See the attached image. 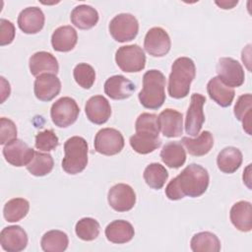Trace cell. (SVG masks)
<instances>
[{
    "mask_svg": "<svg viewBox=\"0 0 252 252\" xmlns=\"http://www.w3.org/2000/svg\"><path fill=\"white\" fill-rule=\"evenodd\" d=\"M209 182L207 169L197 163H191L168 182L165 187V195L172 201L180 200L185 196L200 197L207 191Z\"/></svg>",
    "mask_w": 252,
    "mask_h": 252,
    "instance_id": "6da1fadb",
    "label": "cell"
},
{
    "mask_svg": "<svg viewBox=\"0 0 252 252\" xmlns=\"http://www.w3.org/2000/svg\"><path fill=\"white\" fill-rule=\"evenodd\" d=\"M196 75L194 61L189 57L177 58L171 66L168 77V94L173 98H183L187 96L190 86Z\"/></svg>",
    "mask_w": 252,
    "mask_h": 252,
    "instance_id": "7a4b0ae2",
    "label": "cell"
},
{
    "mask_svg": "<svg viewBox=\"0 0 252 252\" xmlns=\"http://www.w3.org/2000/svg\"><path fill=\"white\" fill-rule=\"evenodd\" d=\"M165 77L156 69L147 71L143 76V89L138 97L141 104L148 109L159 108L165 100Z\"/></svg>",
    "mask_w": 252,
    "mask_h": 252,
    "instance_id": "3957f363",
    "label": "cell"
},
{
    "mask_svg": "<svg viewBox=\"0 0 252 252\" xmlns=\"http://www.w3.org/2000/svg\"><path fill=\"white\" fill-rule=\"evenodd\" d=\"M65 156L62 159V168L68 174L82 172L88 164V143L80 136L69 138L64 144Z\"/></svg>",
    "mask_w": 252,
    "mask_h": 252,
    "instance_id": "277c9868",
    "label": "cell"
},
{
    "mask_svg": "<svg viewBox=\"0 0 252 252\" xmlns=\"http://www.w3.org/2000/svg\"><path fill=\"white\" fill-rule=\"evenodd\" d=\"M115 62L123 72H140L145 68L146 55L142 47L138 44L124 45L117 49Z\"/></svg>",
    "mask_w": 252,
    "mask_h": 252,
    "instance_id": "5b68a950",
    "label": "cell"
},
{
    "mask_svg": "<svg viewBox=\"0 0 252 252\" xmlns=\"http://www.w3.org/2000/svg\"><path fill=\"white\" fill-rule=\"evenodd\" d=\"M80 108L76 100L69 96L57 99L51 106L50 116L52 122L60 128H66L76 122Z\"/></svg>",
    "mask_w": 252,
    "mask_h": 252,
    "instance_id": "8992f818",
    "label": "cell"
},
{
    "mask_svg": "<svg viewBox=\"0 0 252 252\" xmlns=\"http://www.w3.org/2000/svg\"><path fill=\"white\" fill-rule=\"evenodd\" d=\"M109 33L118 42H126L134 39L139 32L138 20L128 13L116 15L109 23Z\"/></svg>",
    "mask_w": 252,
    "mask_h": 252,
    "instance_id": "52a82bcc",
    "label": "cell"
},
{
    "mask_svg": "<svg viewBox=\"0 0 252 252\" xmlns=\"http://www.w3.org/2000/svg\"><path fill=\"white\" fill-rule=\"evenodd\" d=\"M94 150L104 156L119 154L124 147L122 134L114 128H102L94 137Z\"/></svg>",
    "mask_w": 252,
    "mask_h": 252,
    "instance_id": "ba28073f",
    "label": "cell"
},
{
    "mask_svg": "<svg viewBox=\"0 0 252 252\" xmlns=\"http://www.w3.org/2000/svg\"><path fill=\"white\" fill-rule=\"evenodd\" d=\"M220 80L230 88L240 87L244 83L245 75L241 64L231 57H221L217 64Z\"/></svg>",
    "mask_w": 252,
    "mask_h": 252,
    "instance_id": "9c48e42d",
    "label": "cell"
},
{
    "mask_svg": "<svg viewBox=\"0 0 252 252\" xmlns=\"http://www.w3.org/2000/svg\"><path fill=\"white\" fill-rule=\"evenodd\" d=\"M206 97L201 94H193L185 118V132L190 136H197L205 122L203 106Z\"/></svg>",
    "mask_w": 252,
    "mask_h": 252,
    "instance_id": "30bf717a",
    "label": "cell"
},
{
    "mask_svg": "<svg viewBox=\"0 0 252 252\" xmlns=\"http://www.w3.org/2000/svg\"><path fill=\"white\" fill-rule=\"evenodd\" d=\"M107 201L114 211L127 212L130 211L136 203V193L130 185L118 183L109 189Z\"/></svg>",
    "mask_w": 252,
    "mask_h": 252,
    "instance_id": "8fae6325",
    "label": "cell"
},
{
    "mask_svg": "<svg viewBox=\"0 0 252 252\" xmlns=\"http://www.w3.org/2000/svg\"><path fill=\"white\" fill-rule=\"evenodd\" d=\"M170 46V37L162 28H152L146 33L144 47L150 55L154 57H162L169 52Z\"/></svg>",
    "mask_w": 252,
    "mask_h": 252,
    "instance_id": "7c38bea8",
    "label": "cell"
},
{
    "mask_svg": "<svg viewBox=\"0 0 252 252\" xmlns=\"http://www.w3.org/2000/svg\"><path fill=\"white\" fill-rule=\"evenodd\" d=\"M34 151L20 139H14L3 148L5 159L14 166L28 165L33 157Z\"/></svg>",
    "mask_w": 252,
    "mask_h": 252,
    "instance_id": "4fadbf2b",
    "label": "cell"
},
{
    "mask_svg": "<svg viewBox=\"0 0 252 252\" xmlns=\"http://www.w3.org/2000/svg\"><path fill=\"white\" fill-rule=\"evenodd\" d=\"M158 125L164 137H179L183 132V115L175 109L165 108L158 116Z\"/></svg>",
    "mask_w": 252,
    "mask_h": 252,
    "instance_id": "5bb4252c",
    "label": "cell"
},
{
    "mask_svg": "<svg viewBox=\"0 0 252 252\" xmlns=\"http://www.w3.org/2000/svg\"><path fill=\"white\" fill-rule=\"evenodd\" d=\"M33 91L37 99L50 101L59 94L61 82L54 74H41L34 81Z\"/></svg>",
    "mask_w": 252,
    "mask_h": 252,
    "instance_id": "9a60e30c",
    "label": "cell"
},
{
    "mask_svg": "<svg viewBox=\"0 0 252 252\" xmlns=\"http://www.w3.org/2000/svg\"><path fill=\"white\" fill-rule=\"evenodd\" d=\"M0 244L8 252L23 251L28 244L27 232L20 225L4 227L0 233Z\"/></svg>",
    "mask_w": 252,
    "mask_h": 252,
    "instance_id": "2e32d148",
    "label": "cell"
},
{
    "mask_svg": "<svg viewBox=\"0 0 252 252\" xmlns=\"http://www.w3.org/2000/svg\"><path fill=\"white\" fill-rule=\"evenodd\" d=\"M44 21V14L40 8L28 7L19 14L18 26L23 32L34 34L42 30Z\"/></svg>",
    "mask_w": 252,
    "mask_h": 252,
    "instance_id": "e0dca14e",
    "label": "cell"
},
{
    "mask_svg": "<svg viewBox=\"0 0 252 252\" xmlns=\"http://www.w3.org/2000/svg\"><path fill=\"white\" fill-rule=\"evenodd\" d=\"M136 90L132 81L122 75H115L108 78L104 83V93L112 99L120 100L130 97Z\"/></svg>",
    "mask_w": 252,
    "mask_h": 252,
    "instance_id": "ac0fdd59",
    "label": "cell"
},
{
    "mask_svg": "<svg viewBox=\"0 0 252 252\" xmlns=\"http://www.w3.org/2000/svg\"><path fill=\"white\" fill-rule=\"evenodd\" d=\"M85 111L88 119L97 125L105 123L111 115L109 101L103 95H94L86 103Z\"/></svg>",
    "mask_w": 252,
    "mask_h": 252,
    "instance_id": "d6986e66",
    "label": "cell"
},
{
    "mask_svg": "<svg viewBox=\"0 0 252 252\" xmlns=\"http://www.w3.org/2000/svg\"><path fill=\"white\" fill-rule=\"evenodd\" d=\"M29 67L31 74L38 77L41 74H54L59 71L58 61L54 55L46 51H38L30 57Z\"/></svg>",
    "mask_w": 252,
    "mask_h": 252,
    "instance_id": "ffe728a7",
    "label": "cell"
},
{
    "mask_svg": "<svg viewBox=\"0 0 252 252\" xmlns=\"http://www.w3.org/2000/svg\"><path fill=\"white\" fill-rule=\"evenodd\" d=\"M232 224L240 231L248 232L252 229V207L247 201L235 203L229 213Z\"/></svg>",
    "mask_w": 252,
    "mask_h": 252,
    "instance_id": "44dd1931",
    "label": "cell"
},
{
    "mask_svg": "<svg viewBox=\"0 0 252 252\" xmlns=\"http://www.w3.org/2000/svg\"><path fill=\"white\" fill-rule=\"evenodd\" d=\"M78 41L76 30L71 26H62L57 28L51 35V44L55 51H71Z\"/></svg>",
    "mask_w": 252,
    "mask_h": 252,
    "instance_id": "7402d4cb",
    "label": "cell"
},
{
    "mask_svg": "<svg viewBox=\"0 0 252 252\" xmlns=\"http://www.w3.org/2000/svg\"><path fill=\"white\" fill-rule=\"evenodd\" d=\"M105 236L108 241L116 244H122L132 240L135 234L133 225L124 220L111 221L105 227Z\"/></svg>",
    "mask_w": 252,
    "mask_h": 252,
    "instance_id": "603a6c76",
    "label": "cell"
},
{
    "mask_svg": "<svg viewBox=\"0 0 252 252\" xmlns=\"http://www.w3.org/2000/svg\"><path fill=\"white\" fill-rule=\"evenodd\" d=\"M207 92L209 96L221 107L229 106L235 95L234 90L223 84L219 77H214L209 81Z\"/></svg>",
    "mask_w": 252,
    "mask_h": 252,
    "instance_id": "cb8c5ba5",
    "label": "cell"
},
{
    "mask_svg": "<svg viewBox=\"0 0 252 252\" xmlns=\"http://www.w3.org/2000/svg\"><path fill=\"white\" fill-rule=\"evenodd\" d=\"M97 11L90 5L82 4L76 6L70 15L72 24L80 30H90L98 22Z\"/></svg>",
    "mask_w": 252,
    "mask_h": 252,
    "instance_id": "d4e9b609",
    "label": "cell"
},
{
    "mask_svg": "<svg viewBox=\"0 0 252 252\" xmlns=\"http://www.w3.org/2000/svg\"><path fill=\"white\" fill-rule=\"evenodd\" d=\"M158 135L159 134L151 132H136L133 136L130 137V146L138 154H150L161 145V140L159 139Z\"/></svg>",
    "mask_w": 252,
    "mask_h": 252,
    "instance_id": "484cf974",
    "label": "cell"
},
{
    "mask_svg": "<svg viewBox=\"0 0 252 252\" xmlns=\"http://www.w3.org/2000/svg\"><path fill=\"white\" fill-rule=\"evenodd\" d=\"M181 143L190 155L195 157H202L207 155L213 148L214 138L210 131H203L195 139L183 137L181 139Z\"/></svg>",
    "mask_w": 252,
    "mask_h": 252,
    "instance_id": "4316f807",
    "label": "cell"
},
{
    "mask_svg": "<svg viewBox=\"0 0 252 252\" xmlns=\"http://www.w3.org/2000/svg\"><path fill=\"white\" fill-rule=\"evenodd\" d=\"M242 153L235 147L222 149L217 158V164L220 171L224 173L235 172L242 163Z\"/></svg>",
    "mask_w": 252,
    "mask_h": 252,
    "instance_id": "83f0119b",
    "label": "cell"
},
{
    "mask_svg": "<svg viewBox=\"0 0 252 252\" xmlns=\"http://www.w3.org/2000/svg\"><path fill=\"white\" fill-rule=\"evenodd\" d=\"M162 162L171 168H178L186 161V153L181 143L168 142L160 152Z\"/></svg>",
    "mask_w": 252,
    "mask_h": 252,
    "instance_id": "f1b7e54d",
    "label": "cell"
},
{
    "mask_svg": "<svg viewBox=\"0 0 252 252\" xmlns=\"http://www.w3.org/2000/svg\"><path fill=\"white\" fill-rule=\"evenodd\" d=\"M190 246L194 252H219L220 250V241L215 233L202 231L193 235Z\"/></svg>",
    "mask_w": 252,
    "mask_h": 252,
    "instance_id": "f546056e",
    "label": "cell"
},
{
    "mask_svg": "<svg viewBox=\"0 0 252 252\" xmlns=\"http://www.w3.org/2000/svg\"><path fill=\"white\" fill-rule=\"evenodd\" d=\"M68 244V235L57 229L45 232L40 240V246L45 252H63L67 249Z\"/></svg>",
    "mask_w": 252,
    "mask_h": 252,
    "instance_id": "4dcf8cb0",
    "label": "cell"
},
{
    "mask_svg": "<svg viewBox=\"0 0 252 252\" xmlns=\"http://www.w3.org/2000/svg\"><path fill=\"white\" fill-rule=\"evenodd\" d=\"M234 115L237 120L242 122L243 129L248 135H251V115H252V96L250 94H241L234 105Z\"/></svg>",
    "mask_w": 252,
    "mask_h": 252,
    "instance_id": "1f68e13d",
    "label": "cell"
},
{
    "mask_svg": "<svg viewBox=\"0 0 252 252\" xmlns=\"http://www.w3.org/2000/svg\"><path fill=\"white\" fill-rule=\"evenodd\" d=\"M30 210V203L24 198L9 200L3 209V216L9 222H17L24 219Z\"/></svg>",
    "mask_w": 252,
    "mask_h": 252,
    "instance_id": "d6a6232c",
    "label": "cell"
},
{
    "mask_svg": "<svg viewBox=\"0 0 252 252\" xmlns=\"http://www.w3.org/2000/svg\"><path fill=\"white\" fill-rule=\"evenodd\" d=\"M143 177L151 188L158 190L165 184L168 178V172L160 163L153 162L147 165L144 170Z\"/></svg>",
    "mask_w": 252,
    "mask_h": 252,
    "instance_id": "836d02e7",
    "label": "cell"
},
{
    "mask_svg": "<svg viewBox=\"0 0 252 252\" xmlns=\"http://www.w3.org/2000/svg\"><path fill=\"white\" fill-rule=\"evenodd\" d=\"M54 161L51 155L35 152L30 163L27 165L28 171L34 176H44L53 169Z\"/></svg>",
    "mask_w": 252,
    "mask_h": 252,
    "instance_id": "e575fe53",
    "label": "cell"
},
{
    "mask_svg": "<svg viewBox=\"0 0 252 252\" xmlns=\"http://www.w3.org/2000/svg\"><path fill=\"white\" fill-rule=\"evenodd\" d=\"M99 230L100 226L98 221L93 218H83L75 226L77 236L84 241L94 240L98 236Z\"/></svg>",
    "mask_w": 252,
    "mask_h": 252,
    "instance_id": "d590c367",
    "label": "cell"
},
{
    "mask_svg": "<svg viewBox=\"0 0 252 252\" xmlns=\"http://www.w3.org/2000/svg\"><path fill=\"white\" fill-rule=\"evenodd\" d=\"M76 83L83 89H91L95 81V71L88 63H79L73 71Z\"/></svg>",
    "mask_w": 252,
    "mask_h": 252,
    "instance_id": "8d00e7d4",
    "label": "cell"
},
{
    "mask_svg": "<svg viewBox=\"0 0 252 252\" xmlns=\"http://www.w3.org/2000/svg\"><path fill=\"white\" fill-rule=\"evenodd\" d=\"M59 144L58 137L52 130H44L36 134L34 146L39 151L50 152L57 148Z\"/></svg>",
    "mask_w": 252,
    "mask_h": 252,
    "instance_id": "74e56055",
    "label": "cell"
},
{
    "mask_svg": "<svg viewBox=\"0 0 252 252\" xmlns=\"http://www.w3.org/2000/svg\"><path fill=\"white\" fill-rule=\"evenodd\" d=\"M136 132H151L159 134V128L158 125V115L153 113H142L138 116L135 122Z\"/></svg>",
    "mask_w": 252,
    "mask_h": 252,
    "instance_id": "f35d334b",
    "label": "cell"
},
{
    "mask_svg": "<svg viewBox=\"0 0 252 252\" xmlns=\"http://www.w3.org/2000/svg\"><path fill=\"white\" fill-rule=\"evenodd\" d=\"M17 139V127L15 123L6 117L0 119V144L5 145Z\"/></svg>",
    "mask_w": 252,
    "mask_h": 252,
    "instance_id": "ab89813d",
    "label": "cell"
},
{
    "mask_svg": "<svg viewBox=\"0 0 252 252\" xmlns=\"http://www.w3.org/2000/svg\"><path fill=\"white\" fill-rule=\"evenodd\" d=\"M15 37V27L12 22L1 19L0 20V45L4 46L10 44Z\"/></svg>",
    "mask_w": 252,
    "mask_h": 252,
    "instance_id": "60d3db41",
    "label": "cell"
},
{
    "mask_svg": "<svg viewBox=\"0 0 252 252\" xmlns=\"http://www.w3.org/2000/svg\"><path fill=\"white\" fill-rule=\"evenodd\" d=\"M215 3L221 9H232L235 5H237L238 1H216Z\"/></svg>",
    "mask_w": 252,
    "mask_h": 252,
    "instance_id": "b9f144b4",
    "label": "cell"
}]
</instances>
